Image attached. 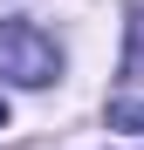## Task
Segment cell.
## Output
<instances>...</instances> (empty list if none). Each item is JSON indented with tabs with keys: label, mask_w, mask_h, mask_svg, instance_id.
<instances>
[{
	"label": "cell",
	"mask_w": 144,
	"mask_h": 150,
	"mask_svg": "<svg viewBox=\"0 0 144 150\" xmlns=\"http://www.w3.org/2000/svg\"><path fill=\"white\" fill-rule=\"evenodd\" d=\"M62 75V48L34 21H0V82L14 89H48Z\"/></svg>",
	"instance_id": "1"
},
{
	"label": "cell",
	"mask_w": 144,
	"mask_h": 150,
	"mask_svg": "<svg viewBox=\"0 0 144 150\" xmlns=\"http://www.w3.org/2000/svg\"><path fill=\"white\" fill-rule=\"evenodd\" d=\"M110 130H144V103H110Z\"/></svg>",
	"instance_id": "2"
},
{
	"label": "cell",
	"mask_w": 144,
	"mask_h": 150,
	"mask_svg": "<svg viewBox=\"0 0 144 150\" xmlns=\"http://www.w3.org/2000/svg\"><path fill=\"white\" fill-rule=\"evenodd\" d=\"M0 130H7V103H0Z\"/></svg>",
	"instance_id": "3"
}]
</instances>
